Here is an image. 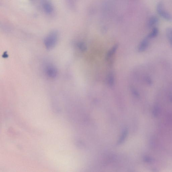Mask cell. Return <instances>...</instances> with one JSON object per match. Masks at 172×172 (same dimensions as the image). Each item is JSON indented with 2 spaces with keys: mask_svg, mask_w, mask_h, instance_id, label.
<instances>
[{
  "mask_svg": "<svg viewBox=\"0 0 172 172\" xmlns=\"http://www.w3.org/2000/svg\"><path fill=\"white\" fill-rule=\"evenodd\" d=\"M58 38L57 33L55 31L52 32L45 39V45L48 49L53 48L55 45Z\"/></svg>",
  "mask_w": 172,
  "mask_h": 172,
  "instance_id": "1",
  "label": "cell"
},
{
  "mask_svg": "<svg viewBox=\"0 0 172 172\" xmlns=\"http://www.w3.org/2000/svg\"><path fill=\"white\" fill-rule=\"evenodd\" d=\"M156 11L158 15L162 18L168 21H172V15L166 10L163 3L159 2L157 3Z\"/></svg>",
  "mask_w": 172,
  "mask_h": 172,
  "instance_id": "2",
  "label": "cell"
},
{
  "mask_svg": "<svg viewBox=\"0 0 172 172\" xmlns=\"http://www.w3.org/2000/svg\"><path fill=\"white\" fill-rule=\"evenodd\" d=\"M118 48V45L117 44L115 45L107 53L106 60L109 64H112L113 61V56H114Z\"/></svg>",
  "mask_w": 172,
  "mask_h": 172,
  "instance_id": "3",
  "label": "cell"
},
{
  "mask_svg": "<svg viewBox=\"0 0 172 172\" xmlns=\"http://www.w3.org/2000/svg\"><path fill=\"white\" fill-rule=\"evenodd\" d=\"M45 71L46 75L50 78L55 77L57 74L56 68L52 66H47L46 68Z\"/></svg>",
  "mask_w": 172,
  "mask_h": 172,
  "instance_id": "4",
  "label": "cell"
},
{
  "mask_svg": "<svg viewBox=\"0 0 172 172\" xmlns=\"http://www.w3.org/2000/svg\"><path fill=\"white\" fill-rule=\"evenodd\" d=\"M149 38L147 36L144 38L140 43L139 46H138V51L140 52H143L145 50L148 46V40Z\"/></svg>",
  "mask_w": 172,
  "mask_h": 172,
  "instance_id": "5",
  "label": "cell"
},
{
  "mask_svg": "<svg viewBox=\"0 0 172 172\" xmlns=\"http://www.w3.org/2000/svg\"><path fill=\"white\" fill-rule=\"evenodd\" d=\"M158 22H159V19L158 17L155 15H153L150 17L148 19L147 23L148 26L149 28H151L157 24Z\"/></svg>",
  "mask_w": 172,
  "mask_h": 172,
  "instance_id": "6",
  "label": "cell"
},
{
  "mask_svg": "<svg viewBox=\"0 0 172 172\" xmlns=\"http://www.w3.org/2000/svg\"><path fill=\"white\" fill-rule=\"evenodd\" d=\"M114 76L112 73L109 74L107 78V83L110 87H112L114 85Z\"/></svg>",
  "mask_w": 172,
  "mask_h": 172,
  "instance_id": "7",
  "label": "cell"
},
{
  "mask_svg": "<svg viewBox=\"0 0 172 172\" xmlns=\"http://www.w3.org/2000/svg\"><path fill=\"white\" fill-rule=\"evenodd\" d=\"M158 34V29L156 27H154L150 34L148 35V37L149 39L155 38L157 36Z\"/></svg>",
  "mask_w": 172,
  "mask_h": 172,
  "instance_id": "8",
  "label": "cell"
},
{
  "mask_svg": "<svg viewBox=\"0 0 172 172\" xmlns=\"http://www.w3.org/2000/svg\"><path fill=\"white\" fill-rule=\"evenodd\" d=\"M166 34L169 42L172 46V28H167L166 30Z\"/></svg>",
  "mask_w": 172,
  "mask_h": 172,
  "instance_id": "9",
  "label": "cell"
},
{
  "mask_svg": "<svg viewBox=\"0 0 172 172\" xmlns=\"http://www.w3.org/2000/svg\"><path fill=\"white\" fill-rule=\"evenodd\" d=\"M44 7L45 11L47 13H50L53 10L52 6L48 2H46L44 4Z\"/></svg>",
  "mask_w": 172,
  "mask_h": 172,
  "instance_id": "10",
  "label": "cell"
},
{
  "mask_svg": "<svg viewBox=\"0 0 172 172\" xmlns=\"http://www.w3.org/2000/svg\"><path fill=\"white\" fill-rule=\"evenodd\" d=\"M77 46L78 48L82 51L85 52L87 50V47L86 44L83 42H79L78 43Z\"/></svg>",
  "mask_w": 172,
  "mask_h": 172,
  "instance_id": "11",
  "label": "cell"
},
{
  "mask_svg": "<svg viewBox=\"0 0 172 172\" xmlns=\"http://www.w3.org/2000/svg\"><path fill=\"white\" fill-rule=\"evenodd\" d=\"M127 134H128V130H125L123 132L122 136L120 138V140L118 142V144H122V142L124 141L126 137Z\"/></svg>",
  "mask_w": 172,
  "mask_h": 172,
  "instance_id": "12",
  "label": "cell"
},
{
  "mask_svg": "<svg viewBox=\"0 0 172 172\" xmlns=\"http://www.w3.org/2000/svg\"><path fill=\"white\" fill-rule=\"evenodd\" d=\"M131 90L132 93L134 95L136 96H138V93L135 89L132 87L131 88Z\"/></svg>",
  "mask_w": 172,
  "mask_h": 172,
  "instance_id": "13",
  "label": "cell"
},
{
  "mask_svg": "<svg viewBox=\"0 0 172 172\" xmlns=\"http://www.w3.org/2000/svg\"><path fill=\"white\" fill-rule=\"evenodd\" d=\"M146 81H147V83L148 84H150V85H151L152 83V81L149 78H147V79H146Z\"/></svg>",
  "mask_w": 172,
  "mask_h": 172,
  "instance_id": "14",
  "label": "cell"
}]
</instances>
